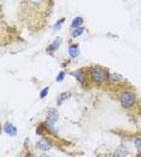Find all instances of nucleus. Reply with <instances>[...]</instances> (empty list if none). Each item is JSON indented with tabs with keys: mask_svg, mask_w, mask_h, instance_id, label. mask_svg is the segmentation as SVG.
Masks as SVG:
<instances>
[{
	"mask_svg": "<svg viewBox=\"0 0 141 157\" xmlns=\"http://www.w3.org/2000/svg\"><path fill=\"white\" fill-rule=\"evenodd\" d=\"M4 132L7 134V136H10V137H16L17 136V128L12 124V123H5V126H4Z\"/></svg>",
	"mask_w": 141,
	"mask_h": 157,
	"instance_id": "nucleus-6",
	"label": "nucleus"
},
{
	"mask_svg": "<svg viewBox=\"0 0 141 157\" xmlns=\"http://www.w3.org/2000/svg\"><path fill=\"white\" fill-rule=\"evenodd\" d=\"M68 52H69V56H70L71 58H76V57L79 56V53H80L79 46H77L76 44H75V45H70L69 48H68Z\"/></svg>",
	"mask_w": 141,
	"mask_h": 157,
	"instance_id": "nucleus-8",
	"label": "nucleus"
},
{
	"mask_svg": "<svg viewBox=\"0 0 141 157\" xmlns=\"http://www.w3.org/2000/svg\"><path fill=\"white\" fill-rule=\"evenodd\" d=\"M36 147L41 150V151H48V150H51L52 149V144H51V141H48L47 139H40V140H38L36 141Z\"/></svg>",
	"mask_w": 141,
	"mask_h": 157,
	"instance_id": "nucleus-5",
	"label": "nucleus"
},
{
	"mask_svg": "<svg viewBox=\"0 0 141 157\" xmlns=\"http://www.w3.org/2000/svg\"><path fill=\"white\" fill-rule=\"evenodd\" d=\"M134 145L138 150H141V138H135L134 139Z\"/></svg>",
	"mask_w": 141,
	"mask_h": 157,
	"instance_id": "nucleus-15",
	"label": "nucleus"
},
{
	"mask_svg": "<svg viewBox=\"0 0 141 157\" xmlns=\"http://www.w3.org/2000/svg\"><path fill=\"white\" fill-rule=\"evenodd\" d=\"M63 22H64L63 18H61V21H58V23H56V25L53 27V29H54V30H59V29H61V24H63Z\"/></svg>",
	"mask_w": 141,
	"mask_h": 157,
	"instance_id": "nucleus-17",
	"label": "nucleus"
},
{
	"mask_svg": "<svg viewBox=\"0 0 141 157\" xmlns=\"http://www.w3.org/2000/svg\"><path fill=\"white\" fill-rule=\"evenodd\" d=\"M52 6V0H23L20 5L22 17L32 23L45 22Z\"/></svg>",
	"mask_w": 141,
	"mask_h": 157,
	"instance_id": "nucleus-1",
	"label": "nucleus"
},
{
	"mask_svg": "<svg viewBox=\"0 0 141 157\" xmlns=\"http://www.w3.org/2000/svg\"><path fill=\"white\" fill-rule=\"evenodd\" d=\"M120 101H121V105L123 108L130 109V108H133V106L135 105V103H136V97H135L134 93L125 91V92H123L121 96H120Z\"/></svg>",
	"mask_w": 141,
	"mask_h": 157,
	"instance_id": "nucleus-3",
	"label": "nucleus"
},
{
	"mask_svg": "<svg viewBox=\"0 0 141 157\" xmlns=\"http://www.w3.org/2000/svg\"><path fill=\"white\" fill-rule=\"evenodd\" d=\"M109 80L112 82V83H118V82H122L124 78L122 76L121 74H110L109 75Z\"/></svg>",
	"mask_w": 141,
	"mask_h": 157,
	"instance_id": "nucleus-9",
	"label": "nucleus"
},
{
	"mask_svg": "<svg viewBox=\"0 0 141 157\" xmlns=\"http://www.w3.org/2000/svg\"><path fill=\"white\" fill-rule=\"evenodd\" d=\"M83 32H84V28H83V27H77V28L74 29L72 36H74V38H77V36H80L81 34H83Z\"/></svg>",
	"mask_w": 141,
	"mask_h": 157,
	"instance_id": "nucleus-12",
	"label": "nucleus"
},
{
	"mask_svg": "<svg viewBox=\"0 0 141 157\" xmlns=\"http://www.w3.org/2000/svg\"><path fill=\"white\" fill-rule=\"evenodd\" d=\"M64 78H65V73H64V71H61V73L58 74V76L56 78V81H57V82H61V81L64 80Z\"/></svg>",
	"mask_w": 141,
	"mask_h": 157,
	"instance_id": "nucleus-16",
	"label": "nucleus"
},
{
	"mask_svg": "<svg viewBox=\"0 0 141 157\" xmlns=\"http://www.w3.org/2000/svg\"><path fill=\"white\" fill-rule=\"evenodd\" d=\"M57 121H58V113H57V110H54V109L48 110L47 116H46V126H48V128L52 129Z\"/></svg>",
	"mask_w": 141,
	"mask_h": 157,
	"instance_id": "nucleus-4",
	"label": "nucleus"
},
{
	"mask_svg": "<svg viewBox=\"0 0 141 157\" xmlns=\"http://www.w3.org/2000/svg\"><path fill=\"white\" fill-rule=\"evenodd\" d=\"M45 155H41V156H35V157H43Z\"/></svg>",
	"mask_w": 141,
	"mask_h": 157,
	"instance_id": "nucleus-19",
	"label": "nucleus"
},
{
	"mask_svg": "<svg viewBox=\"0 0 141 157\" xmlns=\"http://www.w3.org/2000/svg\"><path fill=\"white\" fill-rule=\"evenodd\" d=\"M113 157H125V154L122 152V151H116L115 155H113Z\"/></svg>",
	"mask_w": 141,
	"mask_h": 157,
	"instance_id": "nucleus-18",
	"label": "nucleus"
},
{
	"mask_svg": "<svg viewBox=\"0 0 141 157\" xmlns=\"http://www.w3.org/2000/svg\"><path fill=\"white\" fill-rule=\"evenodd\" d=\"M71 75H72V76H75L76 80L80 82L81 85H84V81H86V74H84L83 69H79V70H76V71H72V73H71Z\"/></svg>",
	"mask_w": 141,
	"mask_h": 157,
	"instance_id": "nucleus-7",
	"label": "nucleus"
},
{
	"mask_svg": "<svg viewBox=\"0 0 141 157\" xmlns=\"http://www.w3.org/2000/svg\"><path fill=\"white\" fill-rule=\"evenodd\" d=\"M48 92H50V87H45V88H42V91L40 92V98L45 99L46 98V96L48 94Z\"/></svg>",
	"mask_w": 141,
	"mask_h": 157,
	"instance_id": "nucleus-14",
	"label": "nucleus"
},
{
	"mask_svg": "<svg viewBox=\"0 0 141 157\" xmlns=\"http://www.w3.org/2000/svg\"><path fill=\"white\" fill-rule=\"evenodd\" d=\"M91 78L94 83H102L106 80H109V73L106 69L100 68V67H94L89 70Z\"/></svg>",
	"mask_w": 141,
	"mask_h": 157,
	"instance_id": "nucleus-2",
	"label": "nucleus"
},
{
	"mask_svg": "<svg viewBox=\"0 0 141 157\" xmlns=\"http://www.w3.org/2000/svg\"><path fill=\"white\" fill-rule=\"evenodd\" d=\"M83 22V20H82V17H76V18H74V21H72V23H71V27L72 28H77L79 25H80L81 23Z\"/></svg>",
	"mask_w": 141,
	"mask_h": 157,
	"instance_id": "nucleus-13",
	"label": "nucleus"
},
{
	"mask_svg": "<svg viewBox=\"0 0 141 157\" xmlns=\"http://www.w3.org/2000/svg\"><path fill=\"white\" fill-rule=\"evenodd\" d=\"M69 97H70V93H69V92H68V93H66V92L61 93V96L57 98V105H61V104H63V101H64V100H66Z\"/></svg>",
	"mask_w": 141,
	"mask_h": 157,
	"instance_id": "nucleus-11",
	"label": "nucleus"
},
{
	"mask_svg": "<svg viewBox=\"0 0 141 157\" xmlns=\"http://www.w3.org/2000/svg\"><path fill=\"white\" fill-rule=\"evenodd\" d=\"M61 38H58V39H56L53 42H52V45L48 47V51L50 52H53V51H56V50H58L59 48V46H61Z\"/></svg>",
	"mask_w": 141,
	"mask_h": 157,
	"instance_id": "nucleus-10",
	"label": "nucleus"
}]
</instances>
